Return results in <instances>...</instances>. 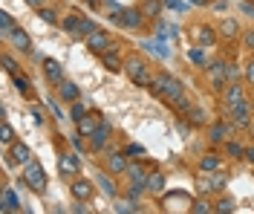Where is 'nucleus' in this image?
Segmentation results:
<instances>
[{
	"label": "nucleus",
	"instance_id": "1",
	"mask_svg": "<svg viewBox=\"0 0 254 214\" xmlns=\"http://www.w3.org/2000/svg\"><path fill=\"white\" fill-rule=\"evenodd\" d=\"M151 90L156 93V96L168 99L182 116L188 113L191 104H188V99H185V90H182V81H179V78H173V75H168V72H159V75H153Z\"/></svg>",
	"mask_w": 254,
	"mask_h": 214
},
{
	"label": "nucleus",
	"instance_id": "2",
	"mask_svg": "<svg viewBox=\"0 0 254 214\" xmlns=\"http://www.w3.org/2000/svg\"><path fill=\"white\" fill-rule=\"evenodd\" d=\"M124 72H127L130 81H136L139 87H151L153 84V75H151V70H148V61L139 58V55H130V58L124 61Z\"/></svg>",
	"mask_w": 254,
	"mask_h": 214
},
{
	"label": "nucleus",
	"instance_id": "3",
	"mask_svg": "<svg viewBox=\"0 0 254 214\" xmlns=\"http://www.w3.org/2000/svg\"><path fill=\"white\" fill-rule=\"evenodd\" d=\"M23 180H26V185L32 188L35 194H44L47 191V174H44V168L38 162H26V168H23Z\"/></svg>",
	"mask_w": 254,
	"mask_h": 214
},
{
	"label": "nucleus",
	"instance_id": "4",
	"mask_svg": "<svg viewBox=\"0 0 254 214\" xmlns=\"http://www.w3.org/2000/svg\"><path fill=\"white\" fill-rule=\"evenodd\" d=\"M84 41H87V47H90L93 52H99V55H104V52H110V50H116V47H113V38H110V32H104V29L90 32Z\"/></svg>",
	"mask_w": 254,
	"mask_h": 214
},
{
	"label": "nucleus",
	"instance_id": "5",
	"mask_svg": "<svg viewBox=\"0 0 254 214\" xmlns=\"http://www.w3.org/2000/svg\"><path fill=\"white\" fill-rule=\"evenodd\" d=\"M228 116H231L234 128H252V104H249V101L228 104Z\"/></svg>",
	"mask_w": 254,
	"mask_h": 214
},
{
	"label": "nucleus",
	"instance_id": "6",
	"mask_svg": "<svg viewBox=\"0 0 254 214\" xmlns=\"http://www.w3.org/2000/svg\"><path fill=\"white\" fill-rule=\"evenodd\" d=\"M107 139H110V122L102 119V122H99V128H96L93 136H90V148H93V150H104Z\"/></svg>",
	"mask_w": 254,
	"mask_h": 214
},
{
	"label": "nucleus",
	"instance_id": "7",
	"mask_svg": "<svg viewBox=\"0 0 254 214\" xmlns=\"http://www.w3.org/2000/svg\"><path fill=\"white\" fill-rule=\"evenodd\" d=\"M222 188H225V174H220V171H211L208 177H203V180H200V191H203V194L222 191Z\"/></svg>",
	"mask_w": 254,
	"mask_h": 214
},
{
	"label": "nucleus",
	"instance_id": "8",
	"mask_svg": "<svg viewBox=\"0 0 254 214\" xmlns=\"http://www.w3.org/2000/svg\"><path fill=\"white\" fill-rule=\"evenodd\" d=\"M127 159H130L127 153L110 150V153H107V171H110V174H127V165H130Z\"/></svg>",
	"mask_w": 254,
	"mask_h": 214
},
{
	"label": "nucleus",
	"instance_id": "9",
	"mask_svg": "<svg viewBox=\"0 0 254 214\" xmlns=\"http://www.w3.org/2000/svg\"><path fill=\"white\" fill-rule=\"evenodd\" d=\"M191 35H194V41H197L200 47H214V44H217V32H214L211 26H194Z\"/></svg>",
	"mask_w": 254,
	"mask_h": 214
},
{
	"label": "nucleus",
	"instance_id": "10",
	"mask_svg": "<svg viewBox=\"0 0 254 214\" xmlns=\"http://www.w3.org/2000/svg\"><path fill=\"white\" fill-rule=\"evenodd\" d=\"M29 159H32V150L26 148V145H23V142H15V145H12V148H9V156H6V162H29Z\"/></svg>",
	"mask_w": 254,
	"mask_h": 214
},
{
	"label": "nucleus",
	"instance_id": "11",
	"mask_svg": "<svg viewBox=\"0 0 254 214\" xmlns=\"http://www.w3.org/2000/svg\"><path fill=\"white\" fill-rule=\"evenodd\" d=\"M58 168H61V174H78L81 171V159H75L72 153H61V159H58Z\"/></svg>",
	"mask_w": 254,
	"mask_h": 214
},
{
	"label": "nucleus",
	"instance_id": "12",
	"mask_svg": "<svg viewBox=\"0 0 254 214\" xmlns=\"http://www.w3.org/2000/svg\"><path fill=\"white\" fill-rule=\"evenodd\" d=\"M72 197L75 200H90L93 197V182L90 180H72Z\"/></svg>",
	"mask_w": 254,
	"mask_h": 214
},
{
	"label": "nucleus",
	"instance_id": "13",
	"mask_svg": "<svg viewBox=\"0 0 254 214\" xmlns=\"http://www.w3.org/2000/svg\"><path fill=\"white\" fill-rule=\"evenodd\" d=\"M231 131H234V122L231 125H225V122H217V125H211V142H225L228 136H231Z\"/></svg>",
	"mask_w": 254,
	"mask_h": 214
},
{
	"label": "nucleus",
	"instance_id": "14",
	"mask_svg": "<svg viewBox=\"0 0 254 214\" xmlns=\"http://www.w3.org/2000/svg\"><path fill=\"white\" fill-rule=\"evenodd\" d=\"M119 20H121L124 29H139V26H142V12H139V9H124Z\"/></svg>",
	"mask_w": 254,
	"mask_h": 214
},
{
	"label": "nucleus",
	"instance_id": "15",
	"mask_svg": "<svg viewBox=\"0 0 254 214\" xmlns=\"http://www.w3.org/2000/svg\"><path fill=\"white\" fill-rule=\"evenodd\" d=\"M61 26H64V32L72 35V38H84V35H81V15H67L61 20Z\"/></svg>",
	"mask_w": 254,
	"mask_h": 214
},
{
	"label": "nucleus",
	"instance_id": "16",
	"mask_svg": "<svg viewBox=\"0 0 254 214\" xmlns=\"http://www.w3.org/2000/svg\"><path fill=\"white\" fill-rule=\"evenodd\" d=\"M44 72H47V78H50V81H55V84L64 81V70H61V64H58V61H52V58H47V61H44Z\"/></svg>",
	"mask_w": 254,
	"mask_h": 214
},
{
	"label": "nucleus",
	"instance_id": "17",
	"mask_svg": "<svg viewBox=\"0 0 254 214\" xmlns=\"http://www.w3.org/2000/svg\"><path fill=\"white\" fill-rule=\"evenodd\" d=\"M12 38V47L15 50H20V52H32V44H29V35L23 32V29H15V32L9 35Z\"/></svg>",
	"mask_w": 254,
	"mask_h": 214
},
{
	"label": "nucleus",
	"instance_id": "18",
	"mask_svg": "<svg viewBox=\"0 0 254 214\" xmlns=\"http://www.w3.org/2000/svg\"><path fill=\"white\" fill-rule=\"evenodd\" d=\"M225 101L228 104H240V101H246V90H243V84H228V90H225Z\"/></svg>",
	"mask_w": 254,
	"mask_h": 214
},
{
	"label": "nucleus",
	"instance_id": "19",
	"mask_svg": "<svg viewBox=\"0 0 254 214\" xmlns=\"http://www.w3.org/2000/svg\"><path fill=\"white\" fill-rule=\"evenodd\" d=\"M58 96H61L64 101H78V87H75L72 81H61L58 84Z\"/></svg>",
	"mask_w": 254,
	"mask_h": 214
},
{
	"label": "nucleus",
	"instance_id": "20",
	"mask_svg": "<svg viewBox=\"0 0 254 214\" xmlns=\"http://www.w3.org/2000/svg\"><path fill=\"white\" fill-rule=\"evenodd\" d=\"M102 61L107 70H113V72H119V70H124V61H121L119 55H116V50H110V52H104L102 55Z\"/></svg>",
	"mask_w": 254,
	"mask_h": 214
},
{
	"label": "nucleus",
	"instance_id": "21",
	"mask_svg": "<svg viewBox=\"0 0 254 214\" xmlns=\"http://www.w3.org/2000/svg\"><path fill=\"white\" fill-rule=\"evenodd\" d=\"M148 191H151V194H162V191H165V174H159V171L151 174V177H148Z\"/></svg>",
	"mask_w": 254,
	"mask_h": 214
},
{
	"label": "nucleus",
	"instance_id": "22",
	"mask_svg": "<svg viewBox=\"0 0 254 214\" xmlns=\"http://www.w3.org/2000/svg\"><path fill=\"white\" fill-rule=\"evenodd\" d=\"M127 177H130V182H148V171H145V165H127Z\"/></svg>",
	"mask_w": 254,
	"mask_h": 214
},
{
	"label": "nucleus",
	"instance_id": "23",
	"mask_svg": "<svg viewBox=\"0 0 254 214\" xmlns=\"http://www.w3.org/2000/svg\"><path fill=\"white\" fill-rule=\"evenodd\" d=\"M188 119H191V125H197V128H200V125H205V122H208V116H205V110L203 107H197V104H191V107H188Z\"/></svg>",
	"mask_w": 254,
	"mask_h": 214
},
{
	"label": "nucleus",
	"instance_id": "24",
	"mask_svg": "<svg viewBox=\"0 0 254 214\" xmlns=\"http://www.w3.org/2000/svg\"><path fill=\"white\" fill-rule=\"evenodd\" d=\"M99 128V122L93 119V116H84V119H78V133L81 136H93V131Z\"/></svg>",
	"mask_w": 254,
	"mask_h": 214
},
{
	"label": "nucleus",
	"instance_id": "25",
	"mask_svg": "<svg viewBox=\"0 0 254 214\" xmlns=\"http://www.w3.org/2000/svg\"><path fill=\"white\" fill-rule=\"evenodd\" d=\"M200 171H205V174H211V171H220V159H217L214 153L203 156V159H200Z\"/></svg>",
	"mask_w": 254,
	"mask_h": 214
},
{
	"label": "nucleus",
	"instance_id": "26",
	"mask_svg": "<svg viewBox=\"0 0 254 214\" xmlns=\"http://www.w3.org/2000/svg\"><path fill=\"white\" fill-rule=\"evenodd\" d=\"M96 182L102 185V191L107 194V197H116V185L110 182V177H107V174H96Z\"/></svg>",
	"mask_w": 254,
	"mask_h": 214
},
{
	"label": "nucleus",
	"instance_id": "27",
	"mask_svg": "<svg viewBox=\"0 0 254 214\" xmlns=\"http://www.w3.org/2000/svg\"><path fill=\"white\" fill-rule=\"evenodd\" d=\"M17 209V200L9 188H3V203H0V212H15Z\"/></svg>",
	"mask_w": 254,
	"mask_h": 214
},
{
	"label": "nucleus",
	"instance_id": "28",
	"mask_svg": "<svg viewBox=\"0 0 254 214\" xmlns=\"http://www.w3.org/2000/svg\"><path fill=\"white\" fill-rule=\"evenodd\" d=\"M124 153H127L130 159H145V156H148V150L142 148V145H136V142H130V145L124 148Z\"/></svg>",
	"mask_w": 254,
	"mask_h": 214
},
{
	"label": "nucleus",
	"instance_id": "29",
	"mask_svg": "<svg viewBox=\"0 0 254 214\" xmlns=\"http://www.w3.org/2000/svg\"><path fill=\"white\" fill-rule=\"evenodd\" d=\"M0 23H3V38H9V35L15 32V17L9 15V12L0 15Z\"/></svg>",
	"mask_w": 254,
	"mask_h": 214
},
{
	"label": "nucleus",
	"instance_id": "30",
	"mask_svg": "<svg viewBox=\"0 0 254 214\" xmlns=\"http://www.w3.org/2000/svg\"><path fill=\"white\" fill-rule=\"evenodd\" d=\"M0 139H3V145L9 148L12 145V139H15V133H12V125L6 122V116H3V128H0Z\"/></svg>",
	"mask_w": 254,
	"mask_h": 214
},
{
	"label": "nucleus",
	"instance_id": "31",
	"mask_svg": "<svg viewBox=\"0 0 254 214\" xmlns=\"http://www.w3.org/2000/svg\"><path fill=\"white\" fill-rule=\"evenodd\" d=\"M225 150H228V156H234V159H243V153H246V148H243L240 142H228V139H225Z\"/></svg>",
	"mask_w": 254,
	"mask_h": 214
},
{
	"label": "nucleus",
	"instance_id": "32",
	"mask_svg": "<svg viewBox=\"0 0 254 214\" xmlns=\"http://www.w3.org/2000/svg\"><path fill=\"white\" fill-rule=\"evenodd\" d=\"M12 78H15V87H17V93H23V96H26V93H29V78H26V75H20V72H15Z\"/></svg>",
	"mask_w": 254,
	"mask_h": 214
},
{
	"label": "nucleus",
	"instance_id": "33",
	"mask_svg": "<svg viewBox=\"0 0 254 214\" xmlns=\"http://www.w3.org/2000/svg\"><path fill=\"white\" fill-rule=\"evenodd\" d=\"M38 17H41L44 23H55V20H58V12H55V9H50V6H47V9H38Z\"/></svg>",
	"mask_w": 254,
	"mask_h": 214
},
{
	"label": "nucleus",
	"instance_id": "34",
	"mask_svg": "<svg viewBox=\"0 0 254 214\" xmlns=\"http://www.w3.org/2000/svg\"><path fill=\"white\" fill-rule=\"evenodd\" d=\"M145 188H148V182H130V185H127V197L136 200L142 191H145Z\"/></svg>",
	"mask_w": 254,
	"mask_h": 214
},
{
	"label": "nucleus",
	"instance_id": "35",
	"mask_svg": "<svg viewBox=\"0 0 254 214\" xmlns=\"http://www.w3.org/2000/svg\"><path fill=\"white\" fill-rule=\"evenodd\" d=\"M69 116L78 122V119H84V116H87V107L81 104V101H72V107H69Z\"/></svg>",
	"mask_w": 254,
	"mask_h": 214
},
{
	"label": "nucleus",
	"instance_id": "36",
	"mask_svg": "<svg viewBox=\"0 0 254 214\" xmlns=\"http://www.w3.org/2000/svg\"><path fill=\"white\" fill-rule=\"evenodd\" d=\"M159 12H162V3H156V0H145V15L159 17Z\"/></svg>",
	"mask_w": 254,
	"mask_h": 214
},
{
	"label": "nucleus",
	"instance_id": "37",
	"mask_svg": "<svg viewBox=\"0 0 254 214\" xmlns=\"http://www.w3.org/2000/svg\"><path fill=\"white\" fill-rule=\"evenodd\" d=\"M214 212H220V214H225V212H234V200L231 197H222L217 206H214Z\"/></svg>",
	"mask_w": 254,
	"mask_h": 214
},
{
	"label": "nucleus",
	"instance_id": "38",
	"mask_svg": "<svg viewBox=\"0 0 254 214\" xmlns=\"http://www.w3.org/2000/svg\"><path fill=\"white\" fill-rule=\"evenodd\" d=\"M96 29H99V23H96V20H90V17H81V35H90V32H96Z\"/></svg>",
	"mask_w": 254,
	"mask_h": 214
},
{
	"label": "nucleus",
	"instance_id": "39",
	"mask_svg": "<svg viewBox=\"0 0 254 214\" xmlns=\"http://www.w3.org/2000/svg\"><path fill=\"white\" fill-rule=\"evenodd\" d=\"M220 32H222V35H228V38H231V35H237V23L225 17V20H222V26H220Z\"/></svg>",
	"mask_w": 254,
	"mask_h": 214
},
{
	"label": "nucleus",
	"instance_id": "40",
	"mask_svg": "<svg viewBox=\"0 0 254 214\" xmlns=\"http://www.w3.org/2000/svg\"><path fill=\"white\" fill-rule=\"evenodd\" d=\"M116 212H139V206H136L133 200L127 197L124 203H116Z\"/></svg>",
	"mask_w": 254,
	"mask_h": 214
},
{
	"label": "nucleus",
	"instance_id": "41",
	"mask_svg": "<svg viewBox=\"0 0 254 214\" xmlns=\"http://www.w3.org/2000/svg\"><path fill=\"white\" fill-rule=\"evenodd\" d=\"M191 61L200 67H208V61H205V52L203 50H191Z\"/></svg>",
	"mask_w": 254,
	"mask_h": 214
},
{
	"label": "nucleus",
	"instance_id": "42",
	"mask_svg": "<svg viewBox=\"0 0 254 214\" xmlns=\"http://www.w3.org/2000/svg\"><path fill=\"white\" fill-rule=\"evenodd\" d=\"M3 67H6V72H12V75H15V72H17V64H15V58H12L9 52L3 55Z\"/></svg>",
	"mask_w": 254,
	"mask_h": 214
},
{
	"label": "nucleus",
	"instance_id": "43",
	"mask_svg": "<svg viewBox=\"0 0 254 214\" xmlns=\"http://www.w3.org/2000/svg\"><path fill=\"white\" fill-rule=\"evenodd\" d=\"M191 212L194 214H208V212H214V206H208V203H194Z\"/></svg>",
	"mask_w": 254,
	"mask_h": 214
},
{
	"label": "nucleus",
	"instance_id": "44",
	"mask_svg": "<svg viewBox=\"0 0 254 214\" xmlns=\"http://www.w3.org/2000/svg\"><path fill=\"white\" fill-rule=\"evenodd\" d=\"M104 6H107V12H110V15H119L121 17V12H124V6H121V3H113V0H107Z\"/></svg>",
	"mask_w": 254,
	"mask_h": 214
},
{
	"label": "nucleus",
	"instance_id": "45",
	"mask_svg": "<svg viewBox=\"0 0 254 214\" xmlns=\"http://www.w3.org/2000/svg\"><path fill=\"white\" fill-rule=\"evenodd\" d=\"M243 75H246V81H252V84H254V61H252V64H246Z\"/></svg>",
	"mask_w": 254,
	"mask_h": 214
},
{
	"label": "nucleus",
	"instance_id": "46",
	"mask_svg": "<svg viewBox=\"0 0 254 214\" xmlns=\"http://www.w3.org/2000/svg\"><path fill=\"white\" fill-rule=\"evenodd\" d=\"M243 44H246L249 50H254V32H246V35H243Z\"/></svg>",
	"mask_w": 254,
	"mask_h": 214
},
{
	"label": "nucleus",
	"instance_id": "47",
	"mask_svg": "<svg viewBox=\"0 0 254 214\" xmlns=\"http://www.w3.org/2000/svg\"><path fill=\"white\" fill-rule=\"evenodd\" d=\"M47 104H50V110H52V113H55V116H58V119H64V113H61V110H58V104H55V101H47Z\"/></svg>",
	"mask_w": 254,
	"mask_h": 214
},
{
	"label": "nucleus",
	"instance_id": "48",
	"mask_svg": "<svg viewBox=\"0 0 254 214\" xmlns=\"http://www.w3.org/2000/svg\"><path fill=\"white\" fill-rule=\"evenodd\" d=\"M72 145H75L78 150H84V142H81V133H75V136H72Z\"/></svg>",
	"mask_w": 254,
	"mask_h": 214
},
{
	"label": "nucleus",
	"instance_id": "49",
	"mask_svg": "<svg viewBox=\"0 0 254 214\" xmlns=\"http://www.w3.org/2000/svg\"><path fill=\"white\" fill-rule=\"evenodd\" d=\"M243 159L254 165V148H246V153H243Z\"/></svg>",
	"mask_w": 254,
	"mask_h": 214
},
{
	"label": "nucleus",
	"instance_id": "50",
	"mask_svg": "<svg viewBox=\"0 0 254 214\" xmlns=\"http://www.w3.org/2000/svg\"><path fill=\"white\" fill-rule=\"evenodd\" d=\"M26 3H29L32 9H44V3H47V0H26Z\"/></svg>",
	"mask_w": 254,
	"mask_h": 214
},
{
	"label": "nucleus",
	"instance_id": "51",
	"mask_svg": "<svg viewBox=\"0 0 254 214\" xmlns=\"http://www.w3.org/2000/svg\"><path fill=\"white\" fill-rule=\"evenodd\" d=\"M243 12H246V15H252V17H254V6H252V3H243Z\"/></svg>",
	"mask_w": 254,
	"mask_h": 214
},
{
	"label": "nucleus",
	"instance_id": "52",
	"mask_svg": "<svg viewBox=\"0 0 254 214\" xmlns=\"http://www.w3.org/2000/svg\"><path fill=\"white\" fill-rule=\"evenodd\" d=\"M191 3H194V6H203V3H208V0H191Z\"/></svg>",
	"mask_w": 254,
	"mask_h": 214
},
{
	"label": "nucleus",
	"instance_id": "53",
	"mask_svg": "<svg viewBox=\"0 0 254 214\" xmlns=\"http://www.w3.org/2000/svg\"><path fill=\"white\" fill-rule=\"evenodd\" d=\"M252 133H254V122H252Z\"/></svg>",
	"mask_w": 254,
	"mask_h": 214
}]
</instances>
